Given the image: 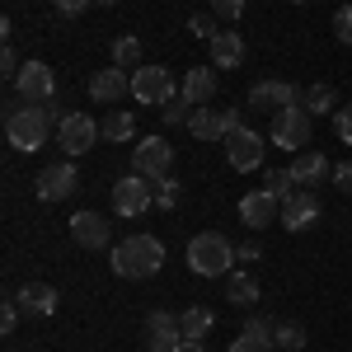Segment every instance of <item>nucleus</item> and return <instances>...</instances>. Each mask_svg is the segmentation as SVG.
Here are the masks:
<instances>
[{"instance_id": "f257e3e1", "label": "nucleus", "mask_w": 352, "mask_h": 352, "mask_svg": "<svg viewBox=\"0 0 352 352\" xmlns=\"http://www.w3.org/2000/svg\"><path fill=\"white\" fill-rule=\"evenodd\" d=\"M109 263L118 277H132V282H141V277H155L164 263V244L155 240V235H132V240L113 244Z\"/></svg>"}, {"instance_id": "f03ea898", "label": "nucleus", "mask_w": 352, "mask_h": 352, "mask_svg": "<svg viewBox=\"0 0 352 352\" xmlns=\"http://www.w3.org/2000/svg\"><path fill=\"white\" fill-rule=\"evenodd\" d=\"M235 244L226 240L221 230H202V235H192L188 244V268L202 272V277H230V268H235Z\"/></svg>"}, {"instance_id": "7ed1b4c3", "label": "nucleus", "mask_w": 352, "mask_h": 352, "mask_svg": "<svg viewBox=\"0 0 352 352\" xmlns=\"http://www.w3.org/2000/svg\"><path fill=\"white\" fill-rule=\"evenodd\" d=\"M47 132H52L47 104H24V109H14L5 118V136H10L14 151H38V146H47Z\"/></svg>"}, {"instance_id": "20e7f679", "label": "nucleus", "mask_w": 352, "mask_h": 352, "mask_svg": "<svg viewBox=\"0 0 352 352\" xmlns=\"http://www.w3.org/2000/svg\"><path fill=\"white\" fill-rule=\"evenodd\" d=\"M272 141H277L282 151H305V141H310V109H305V104L277 109L272 113Z\"/></svg>"}, {"instance_id": "39448f33", "label": "nucleus", "mask_w": 352, "mask_h": 352, "mask_svg": "<svg viewBox=\"0 0 352 352\" xmlns=\"http://www.w3.org/2000/svg\"><path fill=\"white\" fill-rule=\"evenodd\" d=\"M151 202H155V188H151L146 174H132V179H118L113 184V212L118 217H141Z\"/></svg>"}, {"instance_id": "423d86ee", "label": "nucleus", "mask_w": 352, "mask_h": 352, "mask_svg": "<svg viewBox=\"0 0 352 352\" xmlns=\"http://www.w3.org/2000/svg\"><path fill=\"white\" fill-rule=\"evenodd\" d=\"M56 132H61V151L76 160V155H85V151L99 141V122H94L89 113H66V118L56 122Z\"/></svg>"}, {"instance_id": "0eeeda50", "label": "nucleus", "mask_w": 352, "mask_h": 352, "mask_svg": "<svg viewBox=\"0 0 352 352\" xmlns=\"http://www.w3.org/2000/svg\"><path fill=\"white\" fill-rule=\"evenodd\" d=\"M132 164H136V174H146V179L155 184V179L169 174L174 151H169V141H160V136H141V141H136V151H132Z\"/></svg>"}, {"instance_id": "6e6552de", "label": "nucleus", "mask_w": 352, "mask_h": 352, "mask_svg": "<svg viewBox=\"0 0 352 352\" xmlns=\"http://www.w3.org/2000/svg\"><path fill=\"white\" fill-rule=\"evenodd\" d=\"M132 94L141 104H169V99H174V76H169L164 66H136Z\"/></svg>"}, {"instance_id": "1a4fd4ad", "label": "nucleus", "mask_w": 352, "mask_h": 352, "mask_svg": "<svg viewBox=\"0 0 352 352\" xmlns=\"http://www.w3.org/2000/svg\"><path fill=\"white\" fill-rule=\"evenodd\" d=\"M14 85H19V94H24L28 104H47L56 94V76L47 61H24V71L14 76Z\"/></svg>"}, {"instance_id": "9d476101", "label": "nucleus", "mask_w": 352, "mask_h": 352, "mask_svg": "<svg viewBox=\"0 0 352 352\" xmlns=\"http://www.w3.org/2000/svg\"><path fill=\"white\" fill-rule=\"evenodd\" d=\"M226 160L235 164V169H258L263 164V136L254 132V127H240V132H230L226 136Z\"/></svg>"}, {"instance_id": "9b49d317", "label": "nucleus", "mask_w": 352, "mask_h": 352, "mask_svg": "<svg viewBox=\"0 0 352 352\" xmlns=\"http://www.w3.org/2000/svg\"><path fill=\"white\" fill-rule=\"evenodd\" d=\"M76 184H80V174H76V164L71 160H61V164H47L43 174H38V197L43 202H61V197H71L76 192Z\"/></svg>"}, {"instance_id": "f8f14e48", "label": "nucleus", "mask_w": 352, "mask_h": 352, "mask_svg": "<svg viewBox=\"0 0 352 352\" xmlns=\"http://www.w3.org/2000/svg\"><path fill=\"white\" fill-rule=\"evenodd\" d=\"M296 99H305L296 85L287 80H258L254 89H249V104H254V113H277V109H292Z\"/></svg>"}, {"instance_id": "ddd939ff", "label": "nucleus", "mask_w": 352, "mask_h": 352, "mask_svg": "<svg viewBox=\"0 0 352 352\" xmlns=\"http://www.w3.org/2000/svg\"><path fill=\"white\" fill-rule=\"evenodd\" d=\"M71 240L80 244V249H104V244L113 240L109 217H99V212H80V217H71Z\"/></svg>"}, {"instance_id": "4468645a", "label": "nucleus", "mask_w": 352, "mask_h": 352, "mask_svg": "<svg viewBox=\"0 0 352 352\" xmlns=\"http://www.w3.org/2000/svg\"><path fill=\"white\" fill-rule=\"evenodd\" d=\"M315 217H320L315 188H300V192H292V197L282 202V226H287V230H305V226H315Z\"/></svg>"}, {"instance_id": "2eb2a0df", "label": "nucleus", "mask_w": 352, "mask_h": 352, "mask_svg": "<svg viewBox=\"0 0 352 352\" xmlns=\"http://www.w3.org/2000/svg\"><path fill=\"white\" fill-rule=\"evenodd\" d=\"M240 221L249 226V230H263V226H272V221H282V202L272 197V192H249L240 202Z\"/></svg>"}, {"instance_id": "dca6fc26", "label": "nucleus", "mask_w": 352, "mask_h": 352, "mask_svg": "<svg viewBox=\"0 0 352 352\" xmlns=\"http://www.w3.org/2000/svg\"><path fill=\"white\" fill-rule=\"evenodd\" d=\"M146 343H151V352H174L184 343V329H179V320H174L169 310H155V315L146 320Z\"/></svg>"}, {"instance_id": "f3484780", "label": "nucleus", "mask_w": 352, "mask_h": 352, "mask_svg": "<svg viewBox=\"0 0 352 352\" xmlns=\"http://www.w3.org/2000/svg\"><path fill=\"white\" fill-rule=\"evenodd\" d=\"M244 38L235 33V28H221L217 38H212V66L217 71H235V66H244Z\"/></svg>"}, {"instance_id": "a211bd4d", "label": "nucleus", "mask_w": 352, "mask_h": 352, "mask_svg": "<svg viewBox=\"0 0 352 352\" xmlns=\"http://www.w3.org/2000/svg\"><path fill=\"white\" fill-rule=\"evenodd\" d=\"M122 94H132V80L122 76V66H104V71L89 80V99H94V104H113V99H122Z\"/></svg>"}, {"instance_id": "6ab92c4d", "label": "nucleus", "mask_w": 352, "mask_h": 352, "mask_svg": "<svg viewBox=\"0 0 352 352\" xmlns=\"http://www.w3.org/2000/svg\"><path fill=\"white\" fill-rule=\"evenodd\" d=\"M292 179H296L300 188H320V184L329 179V160L320 155V151L305 146V151H296V160H292Z\"/></svg>"}, {"instance_id": "aec40b11", "label": "nucleus", "mask_w": 352, "mask_h": 352, "mask_svg": "<svg viewBox=\"0 0 352 352\" xmlns=\"http://www.w3.org/2000/svg\"><path fill=\"white\" fill-rule=\"evenodd\" d=\"M184 99L197 104V109L212 104V99H217V71H212V66H192L188 76H184Z\"/></svg>"}, {"instance_id": "412c9836", "label": "nucleus", "mask_w": 352, "mask_h": 352, "mask_svg": "<svg viewBox=\"0 0 352 352\" xmlns=\"http://www.w3.org/2000/svg\"><path fill=\"white\" fill-rule=\"evenodd\" d=\"M14 300L24 305L28 315H56V292L47 282H24V287L14 292Z\"/></svg>"}, {"instance_id": "4be33fe9", "label": "nucleus", "mask_w": 352, "mask_h": 352, "mask_svg": "<svg viewBox=\"0 0 352 352\" xmlns=\"http://www.w3.org/2000/svg\"><path fill=\"white\" fill-rule=\"evenodd\" d=\"M272 320H249L244 324V333L230 343V352H272Z\"/></svg>"}, {"instance_id": "5701e85b", "label": "nucleus", "mask_w": 352, "mask_h": 352, "mask_svg": "<svg viewBox=\"0 0 352 352\" xmlns=\"http://www.w3.org/2000/svg\"><path fill=\"white\" fill-rule=\"evenodd\" d=\"M212 324H217V320H212L207 305H188V310L179 315V329H184V338H192V343H202V338L212 333Z\"/></svg>"}, {"instance_id": "b1692460", "label": "nucleus", "mask_w": 352, "mask_h": 352, "mask_svg": "<svg viewBox=\"0 0 352 352\" xmlns=\"http://www.w3.org/2000/svg\"><path fill=\"white\" fill-rule=\"evenodd\" d=\"M226 300H230V305H254V300H258V282H254L249 272H230V277H226Z\"/></svg>"}, {"instance_id": "393cba45", "label": "nucleus", "mask_w": 352, "mask_h": 352, "mask_svg": "<svg viewBox=\"0 0 352 352\" xmlns=\"http://www.w3.org/2000/svg\"><path fill=\"white\" fill-rule=\"evenodd\" d=\"M188 132L197 136V141H221V113L217 109H192Z\"/></svg>"}, {"instance_id": "a878e982", "label": "nucleus", "mask_w": 352, "mask_h": 352, "mask_svg": "<svg viewBox=\"0 0 352 352\" xmlns=\"http://www.w3.org/2000/svg\"><path fill=\"white\" fill-rule=\"evenodd\" d=\"M99 136H104V141H132L136 136V118L132 113H109V118H104V127H99Z\"/></svg>"}, {"instance_id": "bb28decb", "label": "nucleus", "mask_w": 352, "mask_h": 352, "mask_svg": "<svg viewBox=\"0 0 352 352\" xmlns=\"http://www.w3.org/2000/svg\"><path fill=\"white\" fill-rule=\"evenodd\" d=\"M263 179H268V184H263V192H272L277 202H287V197L296 192V179H292V169H268Z\"/></svg>"}, {"instance_id": "cd10ccee", "label": "nucleus", "mask_w": 352, "mask_h": 352, "mask_svg": "<svg viewBox=\"0 0 352 352\" xmlns=\"http://www.w3.org/2000/svg\"><path fill=\"white\" fill-rule=\"evenodd\" d=\"M333 104H338V94H333L329 85H310V89H305V109H310V118H315V113H329Z\"/></svg>"}, {"instance_id": "c85d7f7f", "label": "nucleus", "mask_w": 352, "mask_h": 352, "mask_svg": "<svg viewBox=\"0 0 352 352\" xmlns=\"http://www.w3.org/2000/svg\"><path fill=\"white\" fill-rule=\"evenodd\" d=\"M113 66H141V38H118L113 43Z\"/></svg>"}, {"instance_id": "c756f323", "label": "nucleus", "mask_w": 352, "mask_h": 352, "mask_svg": "<svg viewBox=\"0 0 352 352\" xmlns=\"http://www.w3.org/2000/svg\"><path fill=\"white\" fill-rule=\"evenodd\" d=\"M272 348H287V352L305 348V329L300 324H277L272 329Z\"/></svg>"}, {"instance_id": "7c9ffc66", "label": "nucleus", "mask_w": 352, "mask_h": 352, "mask_svg": "<svg viewBox=\"0 0 352 352\" xmlns=\"http://www.w3.org/2000/svg\"><path fill=\"white\" fill-rule=\"evenodd\" d=\"M160 118L169 122V127H174V122H188L192 104H188V99H169V104H160Z\"/></svg>"}, {"instance_id": "2f4dec72", "label": "nucleus", "mask_w": 352, "mask_h": 352, "mask_svg": "<svg viewBox=\"0 0 352 352\" xmlns=\"http://www.w3.org/2000/svg\"><path fill=\"white\" fill-rule=\"evenodd\" d=\"M179 184L174 179H155V207H179Z\"/></svg>"}, {"instance_id": "473e14b6", "label": "nucleus", "mask_w": 352, "mask_h": 352, "mask_svg": "<svg viewBox=\"0 0 352 352\" xmlns=\"http://www.w3.org/2000/svg\"><path fill=\"white\" fill-rule=\"evenodd\" d=\"M240 127H244V109H235V104L221 109V141H226L230 132H240Z\"/></svg>"}, {"instance_id": "72a5a7b5", "label": "nucleus", "mask_w": 352, "mask_h": 352, "mask_svg": "<svg viewBox=\"0 0 352 352\" xmlns=\"http://www.w3.org/2000/svg\"><path fill=\"white\" fill-rule=\"evenodd\" d=\"M333 38H338V43H348V47H352V5H348V10H338V14H333Z\"/></svg>"}, {"instance_id": "f704fd0d", "label": "nucleus", "mask_w": 352, "mask_h": 352, "mask_svg": "<svg viewBox=\"0 0 352 352\" xmlns=\"http://www.w3.org/2000/svg\"><path fill=\"white\" fill-rule=\"evenodd\" d=\"M333 132H338V141H348V146H352V104L333 113Z\"/></svg>"}, {"instance_id": "c9c22d12", "label": "nucleus", "mask_w": 352, "mask_h": 352, "mask_svg": "<svg viewBox=\"0 0 352 352\" xmlns=\"http://www.w3.org/2000/svg\"><path fill=\"white\" fill-rule=\"evenodd\" d=\"M19 310H24V305H19V300H14V296L5 300V310H0V333H10V329L19 324Z\"/></svg>"}, {"instance_id": "e433bc0d", "label": "nucleus", "mask_w": 352, "mask_h": 352, "mask_svg": "<svg viewBox=\"0 0 352 352\" xmlns=\"http://www.w3.org/2000/svg\"><path fill=\"white\" fill-rule=\"evenodd\" d=\"M333 188H338V192H352V160L333 164Z\"/></svg>"}, {"instance_id": "4c0bfd02", "label": "nucleus", "mask_w": 352, "mask_h": 352, "mask_svg": "<svg viewBox=\"0 0 352 352\" xmlns=\"http://www.w3.org/2000/svg\"><path fill=\"white\" fill-rule=\"evenodd\" d=\"M212 10H217L221 19H240V14H244V0H212Z\"/></svg>"}, {"instance_id": "58836bf2", "label": "nucleus", "mask_w": 352, "mask_h": 352, "mask_svg": "<svg viewBox=\"0 0 352 352\" xmlns=\"http://www.w3.org/2000/svg\"><path fill=\"white\" fill-rule=\"evenodd\" d=\"M188 28H192V33H197V38H207V43L217 38V24H212L207 14H192V19H188Z\"/></svg>"}, {"instance_id": "ea45409f", "label": "nucleus", "mask_w": 352, "mask_h": 352, "mask_svg": "<svg viewBox=\"0 0 352 352\" xmlns=\"http://www.w3.org/2000/svg\"><path fill=\"white\" fill-rule=\"evenodd\" d=\"M0 71H5V76H19V71H24V66H19V56H14V47H10V43H5V52H0Z\"/></svg>"}, {"instance_id": "a19ab883", "label": "nucleus", "mask_w": 352, "mask_h": 352, "mask_svg": "<svg viewBox=\"0 0 352 352\" xmlns=\"http://www.w3.org/2000/svg\"><path fill=\"white\" fill-rule=\"evenodd\" d=\"M235 254H240V263H258V254H263V249H258V244L249 240V244H240Z\"/></svg>"}, {"instance_id": "79ce46f5", "label": "nucleus", "mask_w": 352, "mask_h": 352, "mask_svg": "<svg viewBox=\"0 0 352 352\" xmlns=\"http://www.w3.org/2000/svg\"><path fill=\"white\" fill-rule=\"evenodd\" d=\"M56 10H61V14H80L85 5H89V0H52Z\"/></svg>"}, {"instance_id": "37998d69", "label": "nucleus", "mask_w": 352, "mask_h": 352, "mask_svg": "<svg viewBox=\"0 0 352 352\" xmlns=\"http://www.w3.org/2000/svg\"><path fill=\"white\" fill-rule=\"evenodd\" d=\"M174 352H207V348H202V343H192V338H184V343H179Z\"/></svg>"}, {"instance_id": "c03bdc74", "label": "nucleus", "mask_w": 352, "mask_h": 352, "mask_svg": "<svg viewBox=\"0 0 352 352\" xmlns=\"http://www.w3.org/2000/svg\"><path fill=\"white\" fill-rule=\"evenodd\" d=\"M99 5H118V0H99Z\"/></svg>"}, {"instance_id": "a18cd8bd", "label": "nucleus", "mask_w": 352, "mask_h": 352, "mask_svg": "<svg viewBox=\"0 0 352 352\" xmlns=\"http://www.w3.org/2000/svg\"><path fill=\"white\" fill-rule=\"evenodd\" d=\"M296 5H300V0H296Z\"/></svg>"}]
</instances>
